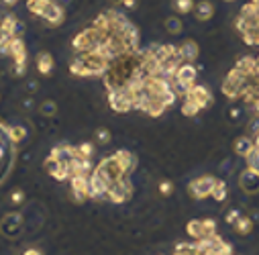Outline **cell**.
I'll use <instances>...</instances> for the list:
<instances>
[{
	"mask_svg": "<svg viewBox=\"0 0 259 255\" xmlns=\"http://www.w3.org/2000/svg\"><path fill=\"white\" fill-rule=\"evenodd\" d=\"M110 66V61L96 49V51H88V53H80L70 66V72L74 76L80 78H92V76H102L106 74Z\"/></svg>",
	"mask_w": 259,
	"mask_h": 255,
	"instance_id": "1",
	"label": "cell"
},
{
	"mask_svg": "<svg viewBox=\"0 0 259 255\" xmlns=\"http://www.w3.org/2000/svg\"><path fill=\"white\" fill-rule=\"evenodd\" d=\"M104 39H106V35H104L102 31H98V29L92 25L90 29L78 33V35L74 37L72 45H74V49H76L78 53H88V51H96V49L104 43Z\"/></svg>",
	"mask_w": 259,
	"mask_h": 255,
	"instance_id": "2",
	"label": "cell"
},
{
	"mask_svg": "<svg viewBox=\"0 0 259 255\" xmlns=\"http://www.w3.org/2000/svg\"><path fill=\"white\" fill-rule=\"evenodd\" d=\"M106 184H108V188L114 184V182H118V180H122L124 176H126V172L122 169V165L116 161V157L112 155V157H106V159H102L98 165H96V169H94Z\"/></svg>",
	"mask_w": 259,
	"mask_h": 255,
	"instance_id": "3",
	"label": "cell"
},
{
	"mask_svg": "<svg viewBox=\"0 0 259 255\" xmlns=\"http://www.w3.org/2000/svg\"><path fill=\"white\" fill-rule=\"evenodd\" d=\"M108 104L112 110L116 112H128L133 108V96H131V90L126 86L122 88H116V90H110L108 94Z\"/></svg>",
	"mask_w": 259,
	"mask_h": 255,
	"instance_id": "4",
	"label": "cell"
},
{
	"mask_svg": "<svg viewBox=\"0 0 259 255\" xmlns=\"http://www.w3.org/2000/svg\"><path fill=\"white\" fill-rule=\"evenodd\" d=\"M13 59H15V74L17 76H23L25 74V68H27V49H25V41L21 37H13L11 43H9V51H7Z\"/></svg>",
	"mask_w": 259,
	"mask_h": 255,
	"instance_id": "5",
	"label": "cell"
},
{
	"mask_svg": "<svg viewBox=\"0 0 259 255\" xmlns=\"http://www.w3.org/2000/svg\"><path fill=\"white\" fill-rule=\"evenodd\" d=\"M245 86H247V78L235 68V70H231L229 76L225 78V82H223V92H225L229 98H239Z\"/></svg>",
	"mask_w": 259,
	"mask_h": 255,
	"instance_id": "6",
	"label": "cell"
},
{
	"mask_svg": "<svg viewBox=\"0 0 259 255\" xmlns=\"http://www.w3.org/2000/svg\"><path fill=\"white\" fill-rule=\"evenodd\" d=\"M217 182H219V180H214V178H210V176H202V178H198V180H194L188 190H190V194H192L194 198H206V196H212V190H214Z\"/></svg>",
	"mask_w": 259,
	"mask_h": 255,
	"instance_id": "7",
	"label": "cell"
},
{
	"mask_svg": "<svg viewBox=\"0 0 259 255\" xmlns=\"http://www.w3.org/2000/svg\"><path fill=\"white\" fill-rule=\"evenodd\" d=\"M131 194H133V186H131V182L128 180H118V182H114L110 188H108V198L112 200V202H116V204H120V202H126L128 198H131Z\"/></svg>",
	"mask_w": 259,
	"mask_h": 255,
	"instance_id": "8",
	"label": "cell"
},
{
	"mask_svg": "<svg viewBox=\"0 0 259 255\" xmlns=\"http://www.w3.org/2000/svg\"><path fill=\"white\" fill-rule=\"evenodd\" d=\"M0 231H3V235H7L9 239H15L23 233V219L19 212H11L3 219V223H0Z\"/></svg>",
	"mask_w": 259,
	"mask_h": 255,
	"instance_id": "9",
	"label": "cell"
},
{
	"mask_svg": "<svg viewBox=\"0 0 259 255\" xmlns=\"http://www.w3.org/2000/svg\"><path fill=\"white\" fill-rule=\"evenodd\" d=\"M214 221H190L188 223V233L194 237V239H208L214 235Z\"/></svg>",
	"mask_w": 259,
	"mask_h": 255,
	"instance_id": "10",
	"label": "cell"
},
{
	"mask_svg": "<svg viewBox=\"0 0 259 255\" xmlns=\"http://www.w3.org/2000/svg\"><path fill=\"white\" fill-rule=\"evenodd\" d=\"M70 182H72V194L78 202L90 198V176H74L70 178Z\"/></svg>",
	"mask_w": 259,
	"mask_h": 255,
	"instance_id": "11",
	"label": "cell"
},
{
	"mask_svg": "<svg viewBox=\"0 0 259 255\" xmlns=\"http://www.w3.org/2000/svg\"><path fill=\"white\" fill-rule=\"evenodd\" d=\"M45 172H47L49 176H53L55 180H59V182L72 178L70 167H68V165H63V163H61L59 159H55L53 155H49V157L45 159Z\"/></svg>",
	"mask_w": 259,
	"mask_h": 255,
	"instance_id": "12",
	"label": "cell"
},
{
	"mask_svg": "<svg viewBox=\"0 0 259 255\" xmlns=\"http://www.w3.org/2000/svg\"><path fill=\"white\" fill-rule=\"evenodd\" d=\"M184 98H188V100H194V102H196L200 108H206L208 104H212V96H210L208 88H204V86H198V84H194V86L188 90V94H186Z\"/></svg>",
	"mask_w": 259,
	"mask_h": 255,
	"instance_id": "13",
	"label": "cell"
},
{
	"mask_svg": "<svg viewBox=\"0 0 259 255\" xmlns=\"http://www.w3.org/2000/svg\"><path fill=\"white\" fill-rule=\"evenodd\" d=\"M41 19L47 23V25H51V27H57V25H61L63 23V19H66V17H63V9L55 3V0H53V3L43 11V15H41Z\"/></svg>",
	"mask_w": 259,
	"mask_h": 255,
	"instance_id": "14",
	"label": "cell"
},
{
	"mask_svg": "<svg viewBox=\"0 0 259 255\" xmlns=\"http://www.w3.org/2000/svg\"><path fill=\"white\" fill-rule=\"evenodd\" d=\"M49 155H53V157L59 159L63 165L70 167V163L76 159V147H72V145H57V147H53V151H51Z\"/></svg>",
	"mask_w": 259,
	"mask_h": 255,
	"instance_id": "15",
	"label": "cell"
},
{
	"mask_svg": "<svg viewBox=\"0 0 259 255\" xmlns=\"http://www.w3.org/2000/svg\"><path fill=\"white\" fill-rule=\"evenodd\" d=\"M106 194H108V184L96 172H92V176H90V198H104Z\"/></svg>",
	"mask_w": 259,
	"mask_h": 255,
	"instance_id": "16",
	"label": "cell"
},
{
	"mask_svg": "<svg viewBox=\"0 0 259 255\" xmlns=\"http://www.w3.org/2000/svg\"><path fill=\"white\" fill-rule=\"evenodd\" d=\"M176 78L188 86H194V80H196V70H194V66H190V63H182V66L178 68L176 72Z\"/></svg>",
	"mask_w": 259,
	"mask_h": 255,
	"instance_id": "17",
	"label": "cell"
},
{
	"mask_svg": "<svg viewBox=\"0 0 259 255\" xmlns=\"http://www.w3.org/2000/svg\"><path fill=\"white\" fill-rule=\"evenodd\" d=\"M235 68H237L245 78H251V76L257 74V59H253V57H243V59L237 61Z\"/></svg>",
	"mask_w": 259,
	"mask_h": 255,
	"instance_id": "18",
	"label": "cell"
},
{
	"mask_svg": "<svg viewBox=\"0 0 259 255\" xmlns=\"http://www.w3.org/2000/svg\"><path fill=\"white\" fill-rule=\"evenodd\" d=\"M37 70H39V74H43V76H47V74L53 72V55H51V53L43 51V53L37 55Z\"/></svg>",
	"mask_w": 259,
	"mask_h": 255,
	"instance_id": "19",
	"label": "cell"
},
{
	"mask_svg": "<svg viewBox=\"0 0 259 255\" xmlns=\"http://www.w3.org/2000/svg\"><path fill=\"white\" fill-rule=\"evenodd\" d=\"M114 157H116V161L122 165V169H124L126 174H128V172H133V167H135V155H133L131 151L120 149V151L114 153Z\"/></svg>",
	"mask_w": 259,
	"mask_h": 255,
	"instance_id": "20",
	"label": "cell"
},
{
	"mask_svg": "<svg viewBox=\"0 0 259 255\" xmlns=\"http://www.w3.org/2000/svg\"><path fill=\"white\" fill-rule=\"evenodd\" d=\"M194 13H196V19H198V21H208V19L214 15V7L208 3V0H202V3L196 5Z\"/></svg>",
	"mask_w": 259,
	"mask_h": 255,
	"instance_id": "21",
	"label": "cell"
},
{
	"mask_svg": "<svg viewBox=\"0 0 259 255\" xmlns=\"http://www.w3.org/2000/svg\"><path fill=\"white\" fill-rule=\"evenodd\" d=\"M180 51H182L184 61H188V63L198 57V45L194 43V41H184V43H182V47H180Z\"/></svg>",
	"mask_w": 259,
	"mask_h": 255,
	"instance_id": "22",
	"label": "cell"
},
{
	"mask_svg": "<svg viewBox=\"0 0 259 255\" xmlns=\"http://www.w3.org/2000/svg\"><path fill=\"white\" fill-rule=\"evenodd\" d=\"M253 149H255V145L251 143V139H249V137H239V139L235 141V153H237V155L247 157Z\"/></svg>",
	"mask_w": 259,
	"mask_h": 255,
	"instance_id": "23",
	"label": "cell"
},
{
	"mask_svg": "<svg viewBox=\"0 0 259 255\" xmlns=\"http://www.w3.org/2000/svg\"><path fill=\"white\" fill-rule=\"evenodd\" d=\"M241 35H243V39H245V43H247V45H259V23H257V25L247 27Z\"/></svg>",
	"mask_w": 259,
	"mask_h": 255,
	"instance_id": "24",
	"label": "cell"
},
{
	"mask_svg": "<svg viewBox=\"0 0 259 255\" xmlns=\"http://www.w3.org/2000/svg\"><path fill=\"white\" fill-rule=\"evenodd\" d=\"M51 3H53V0H27V9H29L33 15L41 17V15H43V11H45Z\"/></svg>",
	"mask_w": 259,
	"mask_h": 255,
	"instance_id": "25",
	"label": "cell"
},
{
	"mask_svg": "<svg viewBox=\"0 0 259 255\" xmlns=\"http://www.w3.org/2000/svg\"><path fill=\"white\" fill-rule=\"evenodd\" d=\"M202 108L194 102V100H188V98H184V104H182V112L186 114V116H194V114H198Z\"/></svg>",
	"mask_w": 259,
	"mask_h": 255,
	"instance_id": "26",
	"label": "cell"
},
{
	"mask_svg": "<svg viewBox=\"0 0 259 255\" xmlns=\"http://www.w3.org/2000/svg\"><path fill=\"white\" fill-rule=\"evenodd\" d=\"M174 9L180 15H188L194 9V0H174Z\"/></svg>",
	"mask_w": 259,
	"mask_h": 255,
	"instance_id": "27",
	"label": "cell"
},
{
	"mask_svg": "<svg viewBox=\"0 0 259 255\" xmlns=\"http://www.w3.org/2000/svg\"><path fill=\"white\" fill-rule=\"evenodd\" d=\"M92 153H94V147L90 143H82L76 147V157H80V159H90Z\"/></svg>",
	"mask_w": 259,
	"mask_h": 255,
	"instance_id": "28",
	"label": "cell"
},
{
	"mask_svg": "<svg viewBox=\"0 0 259 255\" xmlns=\"http://www.w3.org/2000/svg\"><path fill=\"white\" fill-rule=\"evenodd\" d=\"M165 29H167V33L176 35V33L182 31V21H180L178 17H169V19L165 21Z\"/></svg>",
	"mask_w": 259,
	"mask_h": 255,
	"instance_id": "29",
	"label": "cell"
},
{
	"mask_svg": "<svg viewBox=\"0 0 259 255\" xmlns=\"http://www.w3.org/2000/svg\"><path fill=\"white\" fill-rule=\"evenodd\" d=\"M247 161H249V169H253L255 174H259V147H255V149L247 155Z\"/></svg>",
	"mask_w": 259,
	"mask_h": 255,
	"instance_id": "30",
	"label": "cell"
},
{
	"mask_svg": "<svg viewBox=\"0 0 259 255\" xmlns=\"http://www.w3.org/2000/svg\"><path fill=\"white\" fill-rule=\"evenodd\" d=\"M9 137H11L15 143H19V141H23V139L27 137V131L23 129V126H11V129H9Z\"/></svg>",
	"mask_w": 259,
	"mask_h": 255,
	"instance_id": "31",
	"label": "cell"
},
{
	"mask_svg": "<svg viewBox=\"0 0 259 255\" xmlns=\"http://www.w3.org/2000/svg\"><path fill=\"white\" fill-rule=\"evenodd\" d=\"M17 23H19V21H17L15 17H11V15H9V17H5V21H3V25H0V29H5L7 33H11V35L15 37V29H17Z\"/></svg>",
	"mask_w": 259,
	"mask_h": 255,
	"instance_id": "32",
	"label": "cell"
},
{
	"mask_svg": "<svg viewBox=\"0 0 259 255\" xmlns=\"http://www.w3.org/2000/svg\"><path fill=\"white\" fill-rule=\"evenodd\" d=\"M13 35L7 33L5 29H0V53H7L9 51V43H11Z\"/></svg>",
	"mask_w": 259,
	"mask_h": 255,
	"instance_id": "33",
	"label": "cell"
},
{
	"mask_svg": "<svg viewBox=\"0 0 259 255\" xmlns=\"http://www.w3.org/2000/svg\"><path fill=\"white\" fill-rule=\"evenodd\" d=\"M212 196H214L217 200H225V198H227V184H225V182H217V186H214V190H212Z\"/></svg>",
	"mask_w": 259,
	"mask_h": 255,
	"instance_id": "34",
	"label": "cell"
},
{
	"mask_svg": "<svg viewBox=\"0 0 259 255\" xmlns=\"http://www.w3.org/2000/svg\"><path fill=\"white\" fill-rule=\"evenodd\" d=\"M39 112H41V114H45V116H53V114L57 112V106H55V102L47 100V102H43V104L39 106Z\"/></svg>",
	"mask_w": 259,
	"mask_h": 255,
	"instance_id": "35",
	"label": "cell"
},
{
	"mask_svg": "<svg viewBox=\"0 0 259 255\" xmlns=\"http://www.w3.org/2000/svg\"><path fill=\"white\" fill-rule=\"evenodd\" d=\"M235 227H237V231H239V233H249V231H251V221H249V219H245V217H243V219L239 217V221L235 223Z\"/></svg>",
	"mask_w": 259,
	"mask_h": 255,
	"instance_id": "36",
	"label": "cell"
},
{
	"mask_svg": "<svg viewBox=\"0 0 259 255\" xmlns=\"http://www.w3.org/2000/svg\"><path fill=\"white\" fill-rule=\"evenodd\" d=\"M96 141L102 143V145L108 143V141H110V133H108L106 129H98V131H96Z\"/></svg>",
	"mask_w": 259,
	"mask_h": 255,
	"instance_id": "37",
	"label": "cell"
},
{
	"mask_svg": "<svg viewBox=\"0 0 259 255\" xmlns=\"http://www.w3.org/2000/svg\"><path fill=\"white\" fill-rule=\"evenodd\" d=\"M25 200V192H23V190H15V192L11 194V202L13 204H21Z\"/></svg>",
	"mask_w": 259,
	"mask_h": 255,
	"instance_id": "38",
	"label": "cell"
},
{
	"mask_svg": "<svg viewBox=\"0 0 259 255\" xmlns=\"http://www.w3.org/2000/svg\"><path fill=\"white\" fill-rule=\"evenodd\" d=\"M171 190H174L171 182H161V184H159V192H161L163 196H169V194H171Z\"/></svg>",
	"mask_w": 259,
	"mask_h": 255,
	"instance_id": "39",
	"label": "cell"
},
{
	"mask_svg": "<svg viewBox=\"0 0 259 255\" xmlns=\"http://www.w3.org/2000/svg\"><path fill=\"white\" fill-rule=\"evenodd\" d=\"M237 221H239V212H237V210H233V212L227 217V223H233V225H235Z\"/></svg>",
	"mask_w": 259,
	"mask_h": 255,
	"instance_id": "40",
	"label": "cell"
},
{
	"mask_svg": "<svg viewBox=\"0 0 259 255\" xmlns=\"http://www.w3.org/2000/svg\"><path fill=\"white\" fill-rule=\"evenodd\" d=\"M251 133H255V135H259V116L251 122Z\"/></svg>",
	"mask_w": 259,
	"mask_h": 255,
	"instance_id": "41",
	"label": "cell"
},
{
	"mask_svg": "<svg viewBox=\"0 0 259 255\" xmlns=\"http://www.w3.org/2000/svg\"><path fill=\"white\" fill-rule=\"evenodd\" d=\"M122 5H124V7H128V9H133V7H135V0H124Z\"/></svg>",
	"mask_w": 259,
	"mask_h": 255,
	"instance_id": "42",
	"label": "cell"
},
{
	"mask_svg": "<svg viewBox=\"0 0 259 255\" xmlns=\"http://www.w3.org/2000/svg\"><path fill=\"white\" fill-rule=\"evenodd\" d=\"M23 255H41V253H39L37 249H29V251H25Z\"/></svg>",
	"mask_w": 259,
	"mask_h": 255,
	"instance_id": "43",
	"label": "cell"
},
{
	"mask_svg": "<svg viewBox=\"0 0 259 255\" xmlns=\"http://www.w3.org/2000/svg\"><path fill=\"white\" fill-rule=\"evenodd\" d=\"M5 3H7V5H15V3H17V0H5Z\"/></svg>",
	"mask_w": 259,
	"mask_h": 255,
	"instance_id": "44",
	"label": "cell"
},
{
	"mask_svg": "<svg viewBox=\"0 0 259 255\" xmlns=\"http://www.w3.org/2000/svg\"><path fill=\"white\" fill-rule=\"evenodd\" d=\"M255 147H259V135H257V141H255Z\"/></svg>",
	"mask_w": 259,
	"mask_h": 255,
	"instance_id": "45",
	"label": "cell"
},
{
	"mask_svg": "<svg viewBox=\"0 0 259 255\" xmlns=\"http://www.w3.org/2000/svg\"><path fill=\"white\" fill-rule=\"evenodd\" d=\"M257 74H259V57H257Z\"/></svg>",
	"mask_w": 259,
	"mask_h": 255,
	"instance_id": "46",
	"label": "cell"
},
{
	"mask_svg": "<svg viewBox=\"0 0 259 255\" xmlns=\"http://www.w3.org/2000/svg\"><path fill=\"white\" fill-rule=\"evenodd\" d=\"M253 3H255V5H257V7H259V0H253Z\"/></svg>",
	"mask_w": 259,
	"mask_h": 255,
	"instance_id": "47",
	"label": "cell"
},
{
	"mask_svg": "<svg viewBox=\"0 0 259 255\" xmlns=\"http://www.w3.org/2000/svg\"><path fill=\"white\" fill-rule=\"evenodd\" d=\"M118 3H124V0H118Z\"/></svg>",
	"mask_w": 259,
	"mask_h": 255,
	"instance_id": "48",
	"label": "cell"
},
{
	"mask_svg": "<svg viewBox=\"0 0 259 255\" xmlns=\"http://www.w3.org/2000/svg\"><path fill=\"white\" fill-rule=\"evenodd\" d=\"M227 3H233V0H227Z\"/></svg>",
	"mask_w": 259,
	"mask_h": 255,
	"instance_id": "49",
	"label": "cell"
}]
</instances>
